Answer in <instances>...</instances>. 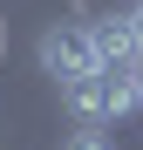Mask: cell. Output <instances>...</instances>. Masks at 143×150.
<instances>
[{
	"label": "cell",
	"mask_w": 143,
	"mask_h": 150,
	"mask_svg": "<svg viewBox=\"0 0 143 150\" xmlns=\"http://www.w3.org/2000/svg\"><path fill=\"white\" fill-rule=\"evenodd\" d=\"M130 14H136V41H143V0H136V7H130Z\"/></svg>",
	"instance_id": "cell-5"
},
{
	"label": "cell",
	"mask_w": 143,
	"mask_h": 150,
	"mask_svg": "<svg viewBox=\"0 0 143 150\" xmlns=\"http://www.w3.org/2000/svg\"><path fill=\"white\" fill-rule=\"evenodd\" d=\"M61 96H68V109H75L82 130H109L130 109H143V68H95L82 82H68Z\"/></svg>",
	"instance_id": "cell-1"
},
{
	"label": "cell",
	"mask_w": 143,
	"mask_h": 150,
	"mask_svg": "<svg viewBox=\"0 0 143 150\" xmlns=\"http://www.w3.org/2000/svg\"><path fill=\"white\" fill-rule=\"evenodd\" d=\"M41 75H55V82H82V75L102 68V55H95V34H89V21H55V28H41Z\"/></svg>",
	"instance_id": "cell-2"
},
{
	"label": "cell",
	"mask_w": 143,
	"mask_h": 150,
	"mask_svg": "<svg viewBox=\"0 0 143 150\" xmlns=\"http://www.w3.org/2000/svg\"><path fill=\"white\" fill-rule=\"evenodd\" d=\"M68 150H116V143H109L102 130H82V137H68Z\"/></svg>",
	"instance_id": "cell-4"
},
{
	"label": "cell",
	"mask_w": 143,
	"mask_h": 150,
	"mask_svg": "<svg viewBox=\"0 0 143 150\" xmlns=\"http://www.w3.org/2000/svg\"><path fill=\"white\" fill-rule=\"evenodd\" d=\"M95 34V55H102V68H143V41H136V14L130 7H109L89 21Z\"/></svg>",
	"instance_id": "cell-3"
}]
</instances>
